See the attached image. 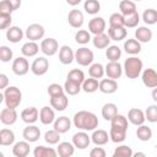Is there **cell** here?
Masks as SVG:
<instances>
[{"label":"cell","mask_w":157,"mask_h":157,"mask_svg":"<svg viewBox=\"0 0 157 157\" xmlns=\"http://www.w3.org/2000/svg\"><path fill=\"white\" fill-rule=\"evenodd\" d=\"M39 49H40V47H39L36 42L28 40L27 43H25V44L22 45L21 53H22V55L26 56V58H32V56H36V55L38 54Z\"/></svg>","instance_id":"cell-27"},{"label":"cell","mask_w":157,"mask_h":157,"mask_svg":"<svg viewBox=\"0 0 157 157\" xmlns=\"http://www.w3.org/2000/svg\"><path fill=\"white\" fill-rule=\"evenodd\" d=\"M109 27H125V16L120 12H114L109 16Z\"/></svg>","instance_id":"cell-43"},{"label":"cell","mask_w":157,"mask_h":157,"mask_svg":"<svg viewBox=\"0 0 157 157\" xmlns=\"http://www.w3.org/2000/svg\"><path fill=\"white\" fill-rule=\"evenodd\" d=\"M93 52L86 47H81L75 52V61L81 66H90L93 63Z\"/></svg>","instance_id":"cell-4"},{"label":"cell","mask_w":157,"mask_h":157,"mask_svg":"<svg viewBox=\"0 0 157 157\" xmlns=\"http://www.w3.org/2000/svg\"><path fill=\"white\" fill-rule=\"evenodd\" d=\"M105 151L104 148L102 147H93L91 151H90V156L91 157H105Z\"/></svg>","instance_id":"cell-55"},{"label":"cell","mask_w":157,"mask_h":157,"mask_svg":"<svg viewBox=\"0 0 157 157\" xmlns=\"http://www.w3.org/2000/svg\"><path fill=\"white\" fill-rule=\"evenodd\" d=\"M132 1H141V0H132Z\"/></svg>","instance_id":"cell-62"},{"label":"cell","mask_w":157,"mask_h":157,"mask_svg":"<svg viewBox=\"0 0 157 157\" xmlns=\"http://www.w3.org/2000/svg\"><path fill=\"white\" fill-rule=\"evenodd\" d=\"M91 39H92V38H91V32H90V31H86V29H78V31L76 32V34H75V40H76V43L82 44V45L87 44Z\"/></svg>","instance_id":"cell-46"},{"label":"cell","mask_w":157,"mask_h":157,"mask_svg":"<svg viewBox=\"0 0 157 157\" xmlns=\"http://www.w3.org/2000/svg\"><path fill=\"white\" fill-rule=\"evenodd\" d=\"M124 50L130 55H136L141 52V43L136 38H129L124 42Z\"/></svg>","instance_id":"cell-26"},{"label":"cell","mask_w":157,"mask_h":157,"mask_svg":"<svg viewBox=\"0 0 157 157\" xmlns=\"http://www.w3.org/2000/svg\"><path fill=\"white\" fill-rule=\"evenodd\" d=\"M12 72L17 76H23L29 71V63L26 59V56H18L12 61Z\"/></svg>","instance_id":"cell-8"},{"label":"cell","mask_w":157,"mask_h":157,"mask_svg":"<svg viewBox=\"0 0 157 157\" xmlns=\"http://www.w3.org/2000/svg\"><path fill=\"white\" fill-rule=\"evenodd\" d=\"M83 10L88 15H96L101 11V4L98 0H86L83 2Z\"/></svg>","instance_id":"cell-42"},{"label":"cell","mask_w":157,"mask_h":157,"mask_svg":"<svg viewBox=\"0 0 157 157\" xmlns=\"http://www.w3.org/2000/svg\"><path fill=\"white\" fill-rule=\"evenodd\" d=\"M110 40H112L108 34H105L104 32L99 33V34H94V37L92 38V43L97 49H104V48L109 47Z\"/></svg>","instance_id":"cell-33"},{"label":"cell","mask_w":157,"mask_h":157,"mask_svg":"<svg viewBox=\"0 0 157 157\" xmlns=\"http://www.w3.org/2000/svg\"><path fill=\"white\" fill-rule=\"evenodd\" d=\"M134 155L132 150L130 146L128 145H121V146H118L114 152H113V156L114 157H131Z\"/></svg>","instance_id":"cell-49"},{"label":"cell","mask_w":157,"mask_h":157,"mask_svg":"<svg viewBox=\"0 0 157 157\" xmlns=\"http://www.w3.org/2000/svg\"><path fill=\"white\" fill-rule=\"evenodd\" d=\"M67 80H71L74 82H77L80 85H82V82L85 81V74L80 69H72L67 74Z\"/></svg>","instance_id":"cell-48"},{"label":"cell","mask_w":157,"mask_h":157,"mask_svg":"<svg viewBox=\"0 0 157 157\" xmlns=\"http://www.w3.org/2000/svg\"><path fill=\"white\" fill-rule=\"evenodd\" d=\"M139 22H140V15L137 12L125 16V27L126 28H135V27H137Z\"/></svg>","instance_id":"cell-51"},{"label":"cell","mask_w":157,"mask_h":157,"mask_svg":"<svg viewBox=\"0 0 157 157\" xmlns=\"http://www.w3.org/2000/svg\"><path fill=\"white\" fill-rule=\"evenodd\" d=\"M109 140H110L109 134L103 129H96V130H93V132L91 135V141L97 146H103Z\"/></svg>","instance_id":"cell-21"},{"label":"cell","mask_w":157,"mask_h":157,"mask_svg":"<svg viewBox=\"0 0 157 157\" xmlns=\"http://www.w3.org/2000/svg\"><path fill=\"white\" fill-rule=\"evenodd\" d=\"M126 34H128L126 27H109L108 28V36L110 37L112 40H115V42L123 40L126 38Z\"/></svg>","instance_id":"cell-31"},{"label":"cell","mask_w":157,"mask_h":157,"mask_svg":"<svg viewBox=\"0 0 157 157\" xmlns=\"http://www.w3.org/2000/svg\"><path fill=\"white\" fill-rule=\"evenodd\" d=\"M53 129H55V130L59 131L60 134H65V132H67V131L71 129V120H70L67 117H65V115L59 117V118H56V119L54 120V123H53Z\"/></svg>","instance_id":"cell-23"},{"label":"cell","mask_w":157,"mask_h":157,"mask_svg":"<svg viewBox=\"0 0 157 157\" xmlns=\"http://www.w3.org/2000/svg\"><path fill=\"white\" fill-rule=\"evenodd\" d=\"M15 142V132L11 129L4 128L0 130V145L1 146H11Z\"/></svg>","instance_id":"cell-32"},{"label":"cell","mask_w":157,"mask_h":157,"mask_svg":"<svg viewBox=\"0 0 157 157\" xmlns=\"http://www.w3.org/2000/svg\"><path fill=\"white\" fill-rule=\"evenodd\" d=\"M128 120H129V123H131L135 126L142 125L145 123V120H146L145 112L139 109V108H131L128 112Z\"/></svg>","instance_id":"cell-13"},{"label":"cell","mask_w":157,"mask_h":157,"mask_svg":"<svg viewBox=\"0 0 157 157\" xmlns=\"http://www.w3.org/2000/svg\"><path fill=\"white\" fill-rule=\"evenodd\" d=\"M6 1L10 4V6H11V9L13 11H16L21 6V4H22V0H6Z\"/></svg>","instance_id":"cell-58"},{"label":"cell","mask_w":157,"mask_h":157,"mask_svg":"<svg viewBox=\"0 0 157 157\" xmlns=\"http://www.w3.org/2000/svg\"><path fill=\"white\" fill-rule=\"evenodd\" d=\"M142 20L146 25H155L157 23V10L155 9H146L142 12Z\"/></svg>","instance_id":"cell-45"},{"label":"cell","mask_w":157,"mask_h":157,"mask_svg":"<svg viewBox=\"0 0 157 157\" xmlns=\"http://www.w3.org/2000/svg\"><path fill=\"white\" fill-rule=\"evenodd\" d=\"M60 132L59 131H56L55 129H52V130H48V131H45V134H44V141L47 142V144H49V145H56V144H59V141H60Z\"/></svg>","instance_id":"cell-44"},{"label":"cell","mask_w":157,"mask_h":157,"mask_svg":"<svg viewBox=\"0 0 157 157\" xmlns=\"http://www.w3.org/2000/svg\"><path fill=\"white\" fill-rule=\"evenodd\" d=\"M105 56L109 61H119L121 56V49L118 45H109L105 49Z\"/></svg>","instance_id":"cell-40"},{"label":"cell","mask_w":157,"mask_h":157,"mask_svg":"<svg viewBox=\"0 0 157 157\" xmlns=\"http://www.w3.org/2000/svg\"><path fill=\"white\" fill-rule=\"evenodd\" d=\"M151 96H152V99L157 103V87H155L153 90H152V92H151Z\"/></svg>","instance_id":"cell-60"},{"label":"cell","mask_w":157,"mask_h":157,"mask_svg":"<svg viewBox=\"0 0 157 157\" xmlns=\"http://www.w3.org/2000/svg\"><path fill=\"white\" fill-rule=\"evenodd\" d=\"M9 85V78L5 74H0V88L4 91Z\"/></svg>","instance_id":"cell-57"},{"label":"cell","mask_w":157,"mask_h":157,"mask_svg":"<svg viewBox=\"0 0 157 157\" xmlns=\"http://www.w3.org/2000/svg\"><path fill=\"white\" fill-rule=\"evenodd\" d=\"M126 131L128 129L123 128H117V126H110L109 130V137L114 144H120L126 139Z\"/></svg>","instance_id":"cell-28"},{"label":"cell","mask_w":157,"mask_h":157,"mask_svg":"<svg viewBox=\"0 0 157 157\" xmlns=\"http://www.w3.org/2000/svg\"><path fill=\"white\" fill-rule=\"evenodd\" d=\"M83 20H85L83 13L76 9L71 10L67 15V22L72 28H81L83 25Z\"/></svg>","instance_id":"cell-18"},{"label":"cell","mask_w":157,"mask_h":157,"mask_svg":"<svg viewBox=\"0 0 157 157\" xmlns=\"http://www.w3.org/2000/svg\"><path fill=\"white\" fill-rule=\"evenodd\" d=\"M152 31L146 27V26H141L137 27V29L135 31V38L140 42V43H148L152 39Z\"/></svg>","instance_id":"cell-29"},{"label":"cell","mask_w":157,"mask_h":157,"mask_svg":"<svg viewBox=\"0 0 157 157\" xmlns=\"http://www.w3.org/2000/svg\"><path fill=\"white\" fill-rule=\"evenodd\" d=\"M119 10H120V13H123L124 16H129L137 12L135 1L132 0H121L119 2Z\"/></svg>","instance_id":"cell-35"},{"label":"cell","mask_w":157,"mask_h":157,"mask_svg":"<svg viewBox=\"0 0 157 157\" xmlns=\"http://www.w3.org/2000/svg\"><path fill=\"white\" fill-rule=\"evenodd\" d=\"M75 128L85 131H93L98 128V118L94 113L88 110H78L72 118Z\"/></svg>","instance_id":"cell-1"},{"label":"cell","mask_w":157,"mask_h":157,"mask_svg":"<svg viewBox=\"0 0 157 157\" xmlns=\"http://www.w3.org/2000/svg\"><path fill=\"white\" fill-rule=\"evenodd\" d=\"M132 156H136V157H137V156H142V157H144V156H146V155H145L144 152H136V153H134Z\"/></svg>","instance_id":"cell-61"},{"label":"cell","mask_w":157,"mask_h":157,"mask_svg":"<svg viewBox=\"0 0 157 157\" xmlns=\"http://www.w3.org/2000/svg\"><path fill=\"white\" fill-rule=\"evenodd\" d=\"M12 22V17L11 13H6V12H0V29H6L10 27Z\"/></svg>","instance_id":"cell-54"},{"label":"cell","mask_w":157,"mask_h":157,"mask_svg":"<svg viewBox=\"0 0 157 157\" xmlns=\"http://www.w3.org/2000/svg\"><path fill=\"white\" fill-rule=\"evenodd\" d=\"M75 146L72 142H67V141H63V142H59L58 145V155L60 157H71L74 153H75Z\"/></svg>","instance_id":"cell-30"},{"label":"cell","mask_w":157,"mask_h":157,"mask_svg":"<svg viewBox=\"0 0 157 157\" xmlns=\"http://www.w3.org/2000/svg\"><path fill=\"white\" fill-rule=\"evenodd\" d=\"M50 105L58 110V112H63L67 108L69 105V98L65 93L63 94H58V96H54V97H50Z\"/></svg>","instance_id":"cell-19"},{"label":"cell","mask_w":157,"mask_h":157,"mask_svg":"<svg viewBox=\"0 0 157 157\" xmlns=\"http://www.w3.org/2000/svg\"><path fill=\"white\" fill-rule=\"evenodd\" d=\"M22 136L26 141L28 142H36L39 140L40 137V130L38 126L33 125V124H28L25 129H23V132H22Z\"/></svg>","instance_id":"cell-15"},{"label":"cell","mask_w":157,"mask_h":157,"mask_svg":"<svg viewBox=\"0 0 157 157\" xmlns=\"http://www.w3.org/2000/svg\"><path fill=\"white\" fill-rule=\"evenodd\" d=\"M146 120L150 123H157V104H151L145 110Z\"/></svg>","instance_id":"cell-50"},{"label":"cell","mask_w":157,"mask_h":157,"mask_svg":"<svg viewBox=\"0 0 157 157\" xmlns=\"http://www.w3.org/2000/svg\"><path fill=\"white\" fill-rule=\"evenodd\" d=\"M47 92H48V94L50 97H54V96L65 93V90H64V86H60L59 83H52V85L48 86Z\"/></svg>","instance_id":"cell-53"},{"label":"cell","mask_w":157,"mask_h":157,"mask_svg":"<svg viewBox=\"0 0 157 157\" xmlns=\"http://www.w3.org/2000/svg\"><path fill=\"white\" fill-rule=\"evenodd\" d=\"M23 36L25 33L18 26H10L6 29V38L11 43H18L20 40H22Z\"/></svg>","instance_id":"cell-24"},{"label":"cell","mask_w":157,"mask_h":157,"mask_svg":"<svg viewBox=\"0 0 157 157\" xmlns=\"http://www.w3.org/2000/svg\"><path fill=\"white\" fill-rule=\"evenodd\" d=\"M72 144L78 150H85L90 146L91 144V136H88V134L85 130L77 131L76 134H74L72 136Z\"/></svg>","instance_id":"cell-9"},{"label":"cell","mask_w":157,"mask_h":157,"mask_svg":"<svg viewBox=\"0 0 157 157\" xmlns=\"http://www.w3.org/2000/svg\"><path fill=\"white\" fill-rule=\"evenodd\" d=\"M54 110L55 109L52 105L50 107L44 105V107L40 108V110H39V120H40V123L43 125H49V124H53L54 123V120L56 119Z\"/></svg>","instance_id":"cell-12"},{"label":"cell","mask_w":157,"mask_h":157,"mask_svg":"<svg viewBox=\"0 0 157 157\" xmlns=\"http://www.w3.org/2000/svg\"><path fill=\"white\" fill-rule=\"evenodd\" d=\"M110 126H117V128L128 129V126H129V120H128V118L124 117L123 114H117V115L110 120Z\"/></svg>","instance_id":"cell-47"},{"label":"cell","mask_w":157,"mask_h":157,"mask_svg":"<svg viewBox=\"0 0 157 157\" xmlns=\"http://www.w3.org/2000/svg\"><path fill=\"white\" fill-rule=\"evenodd\" d=\"M88 75L93 78H97V80L103 78V76L105 75V69L101 63L91 64L90 67H88Z\"/></svg>","instance_id":"cell-37"},{"label":"cell","mask_w":157,"mask_h":157,"mask_svg":"<svg viewBox=\"0 0 157 157\" xmlns=\"http://www.w3.org/2000/svg\"><path fill=\"white\" fill-rule=\"evenodd\" d=\"M0 12H6V13H12L13 10L11 9L10 4L6 1V0H2L0 2Z\"/></svg>","instance_id":"cell-56"},{"label":"cell","mask_w":157,"mask_h":157,"mask_svg":"<svg viewBox=\"0 0 157 157\" xmlns=\"http://www.w3.org/2000/svg\"><path fill=\"white\" fill-rule=\"evenodd\" d=\"M59 50V43L55 38H44L40 42V52L45 55V56H53L58 53Z\"/></svg>","instance_id":"cell-5"},{"label":"cell","mask_w":157,"mask_h":157,"mask_svg":"<svg viewBox=\"0 0 157 157\" xmlns=\"http://www.w3.org/2000/svg\"><path fill=\"white\" fill-rule=\"evenodd\" d=\"M141 80L142 83L147 88H155L157 87V71L155 69H145L141 74Z\"/></svg>","instance_id":"cell-10"},{"label":"cell","mask_w":157,"mask_h":157,"mask_svg":"<svg viewBox=\"0 0 157 157\" xmlns=\"http://www.w3.org/2000/svg\"><path fill=\"white\" fill-rule=\"evenodd\" d=\"M64 90H65V93L66 94H69V96H76L82 90V85H80L77 82H74L71 80H66L65 83H64Z\"/></svg>","instance_id":"cell-41"},{"label":"cell","mask_w":157,"mask_h":157,"mask_svg":"<svg viewBox=\"0 0 157 157\" xmlns=\"http://www.w3.org/2000/svg\"><path fill=\"white\" fill-rule=\"evenodd\" d=\"M21 119L26 124H34L39 119V110L36 107H28L25 108L21 112Z\"/></svg>","instance_id":"cell-16"},{"label":"cell","mask_w":157,"mask_h":157,"mask_svg":"<svg viewBox=\"0 0 157 157\" xmlns=\"http://www.w3.org/2000/svg\"><path fill=\"white\" fill-rule=\"evenodd\" d=\"M105 75L107 77L109 78H113V80H117V78H120V76L123 75V66L119 64V61H109L105 66Z\"/></svg>","instance_id":"cell-11"},{"label":"cell","mask_w":157,"mask_h":157,"mask_svg":"<svg viewBox=\"0 0 157 157\" xmlns=\"http://www.w3.org/2000/svg\"><path fill=\"white\" fill-rule=\"evenodd\" d=\"M105 20L103 17H93L92 20H90L88 22V31L94 36V34H99L103 33L105 31Z\"/></svg>","instance_id":"cell-14"},{"label":"cell","mask_w":157,"mask_h":157,"mask_svg":"<svg viewBox=\"0 0 157 157\" xmlns=\"http://www.w3.org/2000/svg\"><path fill=\"white\" fill-rule=\"evenodd\" d=\"M44 34H45V29L39 23H32V25H29L27 27L26 32H25L26 38L29 39V40H33V42H37L39 39H43Z\"/></svg>","instance_id":"cell-7"},{"label":"cell","mask_w":157,"mask_h":157,"mask_svg":"<svg viewBox=\"0 0 157 157\" xmlns=\"http://www.w3.org/2000/svg\"><path fill=\"white\" fill-rule=\"evenodd\" d=\"M17 112L13 108H4L0 113V121L4 125H13L17 120Z\"/></svg>","instance_id":"cell-17"},{"label":"cell","mask_w":157,"mask_h":157,"mask_svg":"<svg viewBox=\"0 0 157 157\" xmlns=\"http://www.w3.org/2000/svg\"><path fill=\"white\" fill-rule=\"evenodd\" d=\"M48 70H49V61L45 56L36 58L31 64V71L36 76H43L47 74Z\"/></svg>","instance_id":"cell-6"},{"label":"cell","mask_w":157,"mask_h":157,"mask_svg":"<svg viewBox=\"0 0 157 157\" xmlns=\"http://www.w3.org/2000/svg\"><path fill=\"white\" fill-rule=\"evenodd\" d=\"M29 153V142L28 141H18L13 144L12 155L15 157H26Z\"/></svg>","instance_id":"cell-25"},{"label":"cell","mask_w":157,"mask_h":157,"mask_svg":"<svg viewBox=\"0 0 157 157\" xmlns=\"http://www.w3.org/2000/svg\"><path fill=\"white\" fill-rule=\"evenodd\" d=\"M81 1H82V0H66V2H67L70 6H76V5H78Z\"/></svg>","instance_id":"cell-59"},{"label":"cell","mask_w":157,"mask_h":157,"mask_svg":"<svg viewBox=\"0 0 157 157\" xmlns=\"http://www.w3.org/2000/svg\"><path fill=\"white\" fill-rule=\"evenodd\" d=\"M4 102L7 108H13L16 109L22 101V92L18 87L16 86H7L4 90Z\"/></svg>","instance_id":"cell-3"},{"label":"cell","mask_w":157,"mask_h":157,"mask_svg":"<svg viewBox=\"0 0 157 157\" xmlns=\"http://www.w3.org/2000/svg\"><path fill=\"white\" fill-rule=\"evenodd\" d=\"M123 69H124V72L128 78H137L142 72L144 64H142L141 59H139L135 55H131L128 59H125Z\"/></svg>","instance_id":"cell-2"},{"label":"cell","mask_w":157,"mask_h":157,"mask_svg":"<svg viewBox=\"0 0 157 157\" xmlns=\"http://www.w3.org/2000/svg\"><path fill=\"white\" fill-rule=\"evenodd\" d=\"M136 137L140 141H150L151 137H152V130H151V128H148L145 124L139 125L137 129H136Z\"/></svg>","instance_id":"cell-38"},{"label":"cell","mask_w":157,"mask_h":157,"mask_svg":"<svg viewBox=\"0 0 157 157\" xmlns=\"http://www.w3.org/2000/svg\"><path fill=\"white\" fill-rule=\"evenodd\" d=\"M12 56H13V53L9 47L6 45L0 47V60L2 63H9L10 60H12Z\"/></svg>","instance_id":"cell-52"},{"label":"cell","mask_w":157,"mask_h":157,"mask_svg":"<svg viewBox=\"0 0 157 157\" xmlns=\"http://www.w3.org/2000/svg\"><path fill=\"white\" fill-rule=\"evenodd\" d=\"M99 88V82L97 78H93L90 76V78H85V81L82 82V91H85L86 93H93Z\"/></svg>","instance_id":"cell-39"},{"label":"cell","mask_w":157,"mask_h":157,"mask_svg":"<svg viewBox=\"0 0 157 157\" xmlns=\"http://www.w3.org/2000/svg\"><path fill=\"white\" fill-rule=\"evenodd\" d=\"M118 114V107L114 103H105L102 107V117L104 120L110 121Z\"/></svg>","instance_id":"cell-36"},{"label":"cell","mask_w":157,"mask_h":157,"mask_svg":"<svg viewBox=\"0 0 157 157\" xmlns=\"http://www.w3.org/2000/svg\"><path fill=\"white\" fill-rule=\"evenodd\" d=\"M59 60L64 65H69L75 60V53L69 45H63L59 49Z\"/></svg>","instance_id":"cell-22"},{"label":"cell","mask_w":157,"mask_h":157,"mask_svg":"<svg viewBox=\"0 0 157 157\" xmlns=\"http://www.w3.org/2000/svg\"><path fill=\"white\" fill-rule=\"evenodd\" d=\"M102 93H105V94H112L114 92H117L118 90V82L117 80H113V78H102L99 81V88H98Z\"/></svg>","instance_id":"cell-20"},{"label":"cell","mask_w":157,"mask_h":157,"mask_svg":"<svg viewBox=\"0 0 157 157\" xmlns=\"http://www.w3.org/2000/svg\"><path fill=\"white\" fill-rule=\"evenodd\" d=\"M34 157H55L58 156V151H55L53 147H45V146H36L33 150Z\"/></svg>","instance_id":"cell-34"}]
</instances>
